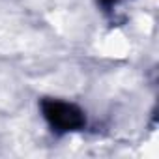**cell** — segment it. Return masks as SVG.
<instances>
[{"label":"cell","instance_id":"1","mask_svg":"<svg viewBox=\"0 0 159 159\" xmlns=\"http://www.w3.org/2000/svg\"><path fill=\"white\" fill-rule=\"evenodd\" d=\"M41 112H43V118L49 122V125L60 133L79 131L86 124L84 112L81 109L62 99H43Z\"/></svg>","mask_w":159,"mask_h":159},{"label":"cell","instance_id":"2","mask_svg":"<svg viewBox=\"0 0 159 159\" xmlns=\"http://www.w3.org/2000/svg\"><path fill=\"white\" fill-rule=\"evenodd\" d=\"M99 2H101L105 8H111V6H116L118 2H122V0H99Z\"/></svg>","mask_w":159,"mask_h":159}]
</instances>
